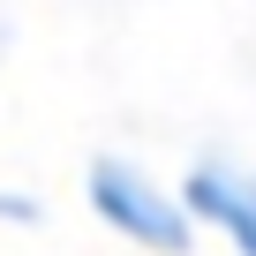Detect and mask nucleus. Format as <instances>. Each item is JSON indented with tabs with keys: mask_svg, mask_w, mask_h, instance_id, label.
I'll return each instance as SVG.
<instances>
[{
	"mask_svg": "<svg viewBox=\"0 0 256 256\" xmlns=\"http://www.w3.org/2000/svg\"><path fill=\"white\" fill-rule=\"evenodd\" d=\"M83 196H90V211H98L113 234H128L136 248H158V256H181V248H188V211H181L166 188H151L136 166L98 158V166L83 174Z\"/></svg>",
	"mask_w": 256,
	"mask_h": 256,
	"instance_id": "1",
	"label": "nucleus"
},
{
	"mask_svg": "<svg viewBox=\"0 0 256 256\" xmlns=\"http://www.w3.org/2000/svg\"><path fill=\"white\" fill-rule=\"evenodd\" d=\"M181 211L218 226L241 256H256V181L248 174H226V166H196L188 188H181Z\"/></svg>",
	"mask_w": 256,
	"mask_h": 256,
	"instance_id": "2",
	"label": "nucleus"
}]
</instances>
